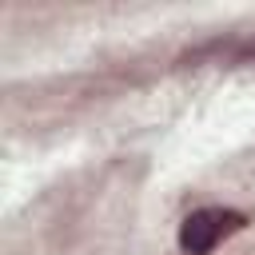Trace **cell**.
Wrapping results in <instances>:
<instances>
[{
    "label": "cell",
    "instance_id": "obj_1",
    "mask_svg": "<svg viewBox=\"0 0 255 255\" xmlns=\"http://www.w3.org/2000/svg\"><path fill=\"white\" fill-rule=\"evenodd\" d=\"M239 227H247V215L243 211H231V207H199V211H191L179 223V251L183 255H211Z\"/></svg>",
    "mask_w": 255,
    "mask_h": 255
}]
</instances>
